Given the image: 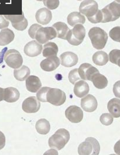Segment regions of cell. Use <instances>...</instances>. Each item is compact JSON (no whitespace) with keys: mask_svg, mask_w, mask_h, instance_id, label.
I'll return each mask as SVG.
<instances>
[{"mask_svg":"<svg viewBox=\"0 0 120 155\" xmlns=\"http://www.w3.org/2000/svg\"><path fill=\"white\" fill-rule=\"evenodd\" d=\"M93 47L97 50H102L106 45L108 36L104 30L94 27L90 29L88 33Z\"/></svg>","mask_w":120,"mask_h":155,"instance_id":"1","label":"cell"},{"mask_svg":"<svg viewBox=\"0 0 120 155\" xmlns=\"http://www.w3.org/2000/svg\"><path fill=\"white\" fill-rule=\"evenodd\" d=\"M70 139L69 131L65 129H60L50 137L48 144L50 148L58 150L62 149Z\"/></svg>","mask_w":120,"mask_h":155,"instance_id":"2","label":"cell"},{"mask_svg":"<svg viewBox=\"0 0 120 155\" xmlns=\"http://www.w3.org/2000/svg\"><path fill=\"white\" fill-rule=\"evenodd\" d=\"M100 151L99 143L96 139L92 137L86 138L78 148L79 155H99Z\"/></svg>","mask_w":120,"mask_h":155,"instance_id":"3","label":"cell"},{"mask_svg":"<svg viewBox=\"0 0 120 155\" xmlns=\"http://www.w3.org/2000/svg\"><path fill=\"white\" fill-rule=\"evenodd\" d=\"M103 16L102 23H106L117 20L120 16V1H115L101 10Z\"/></svg>","mask_w":120,"mask_h":155,"instance_id":"4","label":"cell"},{"mask_svg":"<svg viewBox=\"0 0 120 155\" xmlns=\"http://www.w3.org/2000/svg\"><path fill=\"white\" fill-rule=\"evenodd\" d=\"M86 35L85 27L81 24L76 25L72 29L70 30L67 36L69 43L73 46H78L83 42Z\"/></svg>","mask_w":120,"mask_h":155,"instance_id":"5","label":"cell"},{"mask_svg":"<svg viewBox=\"0 0 120 155\" xmlns=\"http://www.w3.org/2000/svg\"><path fill=\"white\" fill-rule=\"evenodd\" d=\"M65 93L59 89L50 88L47 95V102L56 106L62 105L66 101Z\"/></svg>","mask_w":120,"mask_h":155,"instance_id":"6","label":"cell"},{"mask_svg":"<svg viewBox=\"0 0 120 155\" xmlns=\"http://www.w3.org/2000/svg\"><path fill=\"white\" fill-rule=\"evenodd\" d=\"M5 60L9 67L18 69L22 65L23 59L19 52L14 49L8 50L5 55Z\"/></svg>","mask_w":120,"mask_h":155,"instance_id":"7","label":"cell"},{"mask_svg":"<svg viewBox=\"0 0 120 155\" xmlns=\"http://www.w3.org/2000/svg\"><path fill=\"white\" fill-rule=\"evenodd\" d=\"M56 37V33L52 27H41L35 34V39L39 43L44 44Z\"/></svg>","mask_w":120,"mask_h":155,"instance_id":"8","label":"cell"},{"mask_svg":"<svg viewBox=\"0 0 120 155\" xmlns=\"http://www.w3.org/2000/svg\"><path fill=\"white\" fill-rule=\"evenodd\" d=\"M98 3L93 0L84 1L79 6V12L89 19L95 15L98 11Z\"/></svg>","mask_w":120,"mask_h":155,"instance_id":"9","label":"cell"},{"mask_svg":"<svg viewBox=\"0 0 120 155\" xmlns=\"http://www.w3.org/2000/svg\"><path fill=\"white\" fill-rule=\"evenodd\" d=\"M4 16L11 21L12 26L18 31H24L28 27V21L25 18L23 12L21 15H5Z\"/></svg>","mask_w":120,"mask_h":155,"instance_id":"10","label":"cell"},{"mask_svg":"<svg viewBox=\"0 0 120 155\" xmlns=\"http://www.w3.org/2000/svg\"><path fill=\"white\" fill-rule=\"evenodd\" d=\"M83 112L81 108L77 106L69 107L65 111L66 117L73 123L77 124L81 122L83 118Z\"/></svg>","mask_w":120,"mask_h":155,"instance_id":"11","label":"cell"},{"mask_svg":"<svg viewBox=\"0 0 120 155\" xmlns=\"http://www.w3.org/2000/svg\"><path fill=\"white\" fill-rule=\"evenodd\" d=\"M78 73L80 78L82 79L91 81L93 77L99 72L95 67L90 64L85 63L80 66Z\"/></svg>","mask_w":120,"mask_h":155,"instance_id":"12","label":"cell"},{"mask_svg":"<svg viewBox=\"0 0 120 155\" xmlns=\"http://www.w3.org/2000/svg\"><path fill=\"white\" fill-rule=\"evenodd\" d=\"M41 103L35 97H30L25 99L22 105V109L26 113H36L39 111Z\"/></svg>","mask_w":120,"mask_h":155,"instance_id":"13","label":"cell"},{"mask_svg":"<svg viewBox=\"0 0 120 155\" xmlns=\"http://www.w3.org/2000/svg\"><path fill=\"white\" fill-rule=\"evenodd\" d=\"M43 46L35 40H33L27 43L24 48V52L27 56L34 57L41 54Z\"/></svg>","mask_w":120,"mask_h":155,"instance_id":"14","label":"cell"},{"mask_svg":"<svg viewBox=\"0 0 120 155\" xmlns=\"http://www.w3.org/2000/svg\"><path fill=\"white\" fill-rule=\"evenodd\" d=\"M81 107L86 112H93L97 108V101L93 95L88 94L81 99Z\"/></svg>","mask_w":120,"mask_h":155,"instance_id":"15","label":"cell"},{"mask_svg":"<svg viewBox=\"0 0 120 155\" xmlns=\"http://www.w3.org/2000/svg\"><path fill=\"white\" fill-rule=\"evenodd\" d=\"M60 64V59L57 57H48L42 61L40 66L42 69L46 71H52L55 70Z\"/></svg>","mask_w":120,"mask_h":155,"instance_id":"16","label":"cell"},{"mask_svg":"<svg viewBox=\"0 0 120 155\" xmlns=\"http://www.w3.org/2000/svg\"><path fill=\"white\" fill-rule=\"evenodd\" d=\"M61 64L66 67H71L76 65L78 58L74 53L71 52H65L60 56Z\"/></svg>","mask_w":120,"mask_h":155,"instance_id":"17","label":"cell"},{"mask_svg":"<svg viewBox=\"0 0 120 155\" xmlns=\"http://www.w3.org/2000/svg\"><path fill=\"white\" fill-rule=\"evenodd\" d=\"M35 17L37 22L42 25H46L52 20V14L50 11L43 8L37 11Z\"/></svg>","mask_w":120,"mask_h":155,"instance_id":"18","label":"cell"},{"mask_svg":"<svg viewBox=\"0 0 120 155\" xmlns=\"http://www.w3.org/2000/svg\"><path fill=\"white\" fill-rule=\"evenodd\" d=\"M20 95V92L16 88L10 87L4 89V100L8 103L15 102L19 99Z\"/></svg>","mask_w":120,"mask_h":155,"instance_id":"19","label":"cell"},{"mask_svg":"<svg viewBox=\"0 0 120 155\" xmlns=\"http://www.w3.org/2000/svg\"><path fill=\"white\" fill-rule=\"evenodd\" d=\"M27 90L32 93H36L42 86V84L39 78L36 76L31 75L26 80Z\"/></svg>","mask_w":120,"mask_h":155,"instance_id":"20","label":"cell"},{"mask_svg":"<svg viewBox=\"0 0 120 155\" xmlns=\"http://www.w3.org/2000/svg\"><path fill=\"white\" fill-rule=\"evenodd\" d=\"M52 27L56 31V37L67 40V36L70 29L66 23L60 22H56L52 25Z\"/></svg>","mask_w":120,"mask_h":155,"instance_id":"21","label":"cell"},{"mask_svg":"<svg viewBox=\"0 0 120 155\" xmlns=\"http://www.w3.org/2000/svg\"><path fill=\"white\" fill-rule=\"evenodd\" d=\"M90 88L88 84L83 80L77 82L75 84L74 89V92L76 96L80 98L88 94Z\"/></svg>","mask_w":120,"mask_h":155,"instance_id":"22","label":"cell"},{"mask_svg":"<svg viewBox=\"0 0 120 155\" xmlns=\"http://www.w3.org/2000/svg\"><path fill=\"white\" fill-rule=\"evenodd\" d=\"M85 21V16L78 12H71L67 17V22L71 27H74L76 25L79 24V23L80 24H84Z\"/></svg>","mask_w":120,"mask_h":155,"instance_id":"23","label":"cell"},{"mask_svg":"<svg viewBox=\"0 0 120 155\" xmlns=\"http://www.w3.org/2000/svg\"><path fill=\"white\" fill-rule=\"evenodd\" d=\"M120 100L119 99L113 98L109 102L107 109L113 117L117 118L120 116Z\"/></svg>","mask_w":120,"mask_h":155,"instance_id":"24","label":"cell"},{"mask_svg":"<svg viewBox=\"0 0 120 155\" xmlns=\"http://www.w3.org/2000/svg\"><path fill=\"white\" fill-rule=\"evenodd\" d=\"M14 38V34L11 29L2 30L0 32V46L8 45L13 41Z\"/></svg>","mask_w":120,"mask_h":155,"instance_id":"25","label":"cell"},{"mask_svg":"<svg viewBox=\"0 0 120 155\" xmlns=\"http://www.w3.org/2000/svg\"><path fill=\"white\" fill-rule=\"evenodd\" d=\"M58 50V46L55 43L51 42H48L44 46L43 56L47 58L56 56Z\"/></svg>","mask_w":120,"mask_h":155,"instance_id":"26","label":"cell"},{"mask_svg":"<svg viewBox=\"0 0 120 155\" xmlns=\"http://www.w3.org/2000/svg\"><path fill=\"white\" fill-rule=\"evenodd\" d=\"M92 60L96 65L103 66L106 65L108 62V56L106 53L103 51H99L93 54Z\"/></svg>","mask_w":120,"mask_h":155,"instance_id":"27","label":"cell"},{"mask_svg":"<svg viewBox=\"0 0 120 155\" xmlns=\"http://www.w3.org/2000/svg\"><path fill=\"white\" fill-rule=\"evenodd\" d=\"M91 81L93 83L94 86L98 89H104L108 84L107 78L99 73L96 74L93 77Z\"/></svg>","mask_w":120,"mask_h":155,"instance_id":"28","label":"cell"},{"mask_svg":"<svg viewBox=\"0 0 120 155\" xmlns=\"http://www.w3.org/2000/svg\"><path fill=\"white\" fill-rule=\"evenodd\" d=\"M36 129L39 134H47L50 130L49 122L45 119H41L37 122L36 124Z\"/></svg>","mask_w":120,"mask_h":155,"instance_id":"29","label":"cell"},{"mask_svg":"<svg viewBox=\"0 0 120 155\" xmlns=\"http://www.w3.org/2000/svg\"><path fill=\"white\" fill-rule=\"evenodd\" d=\"M30 71L29 68L26 66L23 65L21 68L14 70V76L17 80L19 81H24L30 75Z\"/></svg>","mask_w":120,"mask_h":155,"instance_id":"30","label":"cell"},{"mask_svg":"<svg viewBox=\"0 0 120 155\" xmlns=\"http://www.w3.org/2000/svg\"><path fill=\"white\" fill-rule=\"evenodd\" d=\"M109 57L111 62L120 66V50L115 49L111 51L109 53Z\"/></svg>","mask_w":120,"mask_h":155,"instance_id":"31","label":"cell"},{"mask_svg":"<svg viewBox=\"0 0 120 155\" xmlns=\"http://www.w3.org/2000/svg\"><path fill=\"white\" fill-rule=\"evenodd\" d=\"M50 87H43L37 93L36 96L38 100L43 102H47V95Z\"/></svg>","mask_w":120,"mask_h":155,"instance_id":"32","label":"cell"},{"mask_svg":"<svg viewBox=\"0 0 120 155\" xmlns=\"http://www.w3.org/2000/svg\"><path fill=\"white\" fill-rule=\"evenodd\" d=\"M120 27H116L111 30L109 32V37L114 41L120 42Z\"/></svg>","mask_w":120,"mask_h":155,"instance_id":"33","label":"cell"},{"mask_svg":"<svg viewBox=\"0 0 120 155\" xmlns=\"http://www.w3.org/2000/svg\"><path fill=\"white\" fill-rule=\"evenodd\" d=\"M113 118L110 114H104L100 116V120L101 123L105 126H109L113 123Z\"/></svg>","mask_w":120,"mask_h":155,"instance_id":"34","label":"cell"},{"mask_svg":"<svg viewBox=\"0 0 120 155\" xmlns=\"http://www.w3.org/2000/svg\"><path fill=\"white\" fill-rule=\"evenodd\" d=\"M68 79L69 81L73 84H74L77 81L81 79L78 73V69H75L71 70L69 74Z\"/></svg>","mask_w":120,"mask_h":155,"instance_id":"35","label":"cell"},{"mask_svg":"<svg viewBox=\"0 0 120 155\" xmlns=\"http://www.w3.org/2000/svg\"><path fill=\"white\" fill-rule=\"evenodd\" d=\"M44 5L50 10L55 9L59 5V1H43Z\"/></svg>","mask_w":120,"mask_h":155,"instance_id":"36","label":"cell"},{"mask_svg":"<svg viewBox=\"0 0 120 155\" xmlns=\"http://www.w3.org/2000/svg\"><path fill=\"white\" fill-rule=\"evenodd\" d=\"M41 27H42L41 25L36 24V23L31 25L28 31L29 35L31 38L33 39H35L36 33L37 30Z\"/></svg>","mask_w":120,"mask_h":155,"instance_id":"37","label":"cell"},{"mask_svg":"<svg viewBox=\"0 0 120 155\" xmlns=\"http://www.w3.org/2000/svg\"><path fill=\"white\" fill-rule=\"evenodd\" d=\"M9 22L6 20L2 15H0V29L6 28L9 26Z\"/></svg>","mask_w":120,"mask_h":155,"instance_id":"38","label":"cell"},{"mask_svg":"<svg viewBox=\"0 0 120 155\" xmlns=\"http://www.w3.org/2000/svg\"><path fill=\"white\" fill-rule=\"evenodd\" d=\"M113 92L115 96L117 97H120V81L115 83L114 85Z\"/></svg>","mask_w":120,"mask_h":155,"instance_id":"39","label":"cell"},{"mask_svg":"<svg viewBox=\"0 0 120 155\" xmlns=\"http://www.w3.org/2000/svg\"><path fill=\"white\" fill-rule=\"evenodd\" d=\"M5 137L4 134L0 131V150L2 149L5 145Z\"/></svg>","mask_w":120,"mask_h":155,"instance_id":"40","label":"cell"},{"mask_svg":"<svg viewBox=\"0 0 120 155\" xmlns=\"http://www.w3.org/2000/svg\"><path fill=\"white\" fill-rule=\"evenodd\" d=\"M43 155H58V153L56 150L52 149L47 150Z\"/></svg>","mask_w":120,"mask_h":155,"instance_id":"41","label":"cell"},{"mask_svg":"<svg viewBox=\"0 0 120 155\" xmlns=\"http://www.w3.org/2000/svg\"><path fill=\"white\" fill-rule=\"evenodd\" d=\"M8 50L7 47L5 48L0 52V64L2 63L3 61V58L5 52Z\"/></svg>","mask_w":120,"mask_h":155,"instance_id":"42","label":"cell"},{"mask_svg":"<svg viewBox=\"0 0 120 155\" xmlns=\"http://www.w3.org/2000/svg\"><path fill=\"white\" fill-rule=\"evenodd\" d=\"M4 89L0 87V102L4 100Z\"/></svg>","mask_w":120,"mask_h":155,"instance_id":"43","label":"cell"},{"mask_svg":"<svg viewBox=\"0 0 120 155\" xmlns=\"http://www.w3.org/2000/svg\"><path fill=\"white\" fill-rule=\"evenodd\" d=\"M109 155H115V154H111Z\"/></svg>","mask_w":120,"mask_h":155,"instance_id":"44","label":"cell"}]
</instances>
